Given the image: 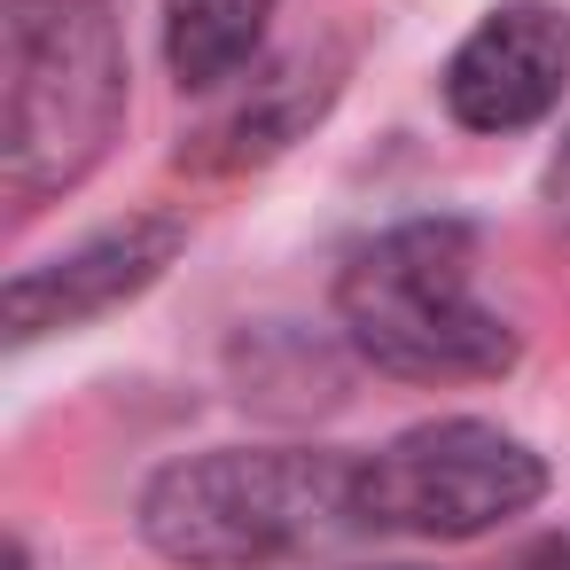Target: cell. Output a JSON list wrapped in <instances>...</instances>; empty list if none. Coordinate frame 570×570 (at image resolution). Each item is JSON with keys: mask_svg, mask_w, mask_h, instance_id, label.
Instances as JSON below:
<instances>
[{"mask_svg": "<svg viewBox=\"0 0 570 570\" xmlns=\"http://www.w3.org/2000/svg\"><path fill=\"white\" fill-rule=\"evenodd\" d=\"M328 102H336V63H328V56H289V63H274V71H250V95L227 102V110L180 149V165H204V173L266 165V157H282L305 126H321Z\"/></svg>", "mask_w": 570, "mask_h": 570, "instance_id": "cell-7", "label": "cell"}, {"mask_svg": "<svg viewBox=\"0 0 570 570\" xmlns=\"http://www.w3.org/2000/svg\"><path fill=\"white\" fill-rule=\"evenodd\" d=\"M539 492H547V461L515 430L445 414L360 453L352 515L360 531H399V539H476L523 515Z\"/></svg>", "mask_w": 570, "mask_h": 570, "instance_id": "cell-4", "label": "cell"}, {"mask_svg": "<svg viewBox=\"0 0 570 570\" xmlns=\"http://www.w3.org/2000/svg\"><path fill=\"white\" fill-rule=\"evenodd\" d=\"M352 476L360 461L321 445H212L141 484V539L180 570H274L360 531Z\"/></svg>", "mask_w": 570, "mask_h": 570, "instance_id": "cell-1", "label": "cell"}, {"mask_svg": "<svg viewBox=\"0 0 570 570\" xmlns=\"http://www.w3.org/2000/svg\"><path fill=\"white\" fill-rule=\"evenodd\" d=\"M570 79V17L554 0H500L445 56V110L469 134H523L562 102Z\"/></svg>", "mask_w": 570, "mask_h": 570, "instance_id": "cell-5", "label": "cell"}, {"mask_svg": "<svg viewBox=\"0 0 570 570\" xmlns=\"http://www.w3.org/2000/svg\"><path fill=\"white\" fill-rule=\"evenodd\" d=\"M547 196H554V212L570 219V134H562V149H554V173H547Z\"/></svg>", "mask_w": 570, "mask_h": 570, "instance_id": "cell-9", "label": "cell"}, {"mask_svg": "<svg viewBox=\"0 0 570 570\" xmlns=\"http://www.w3.org/2000/svg\"><path fill=\"white\" fill-rule=\"evenodd\" d=\"M523 570H570V539H547L539 554H523Z\"/></svg>", "mask_w": 570, "mask_h": 570, "instance_id": "cell-10", "label": "cell"}, {"mask_svg": "<svg viewBox=\"0 0 570 570\" xmlns=\"http://www.w3.org/2000/svg\"><path fill=\"white\" fill-rule=\"evenodd\" d=\"M180 243H188V227L173 212H141L126 227H102V235L71 243L48 266H24L9 282V297H0L9 336L17 344H40V336H63V328H87V321L134 305L149 282H165V266L180 258Z\"/></svg>", "mask_w": 570, "mask_h": 570, "instance_id": "cell-6", "label": "cell"}, {"mask_svg": "<svg viewBox=\"0 0 570 570\" xmlns=\"http://www.w3.org/2000/svg\"><path fill=\"white\" fill-rule=\"evenodd\" d=\"M126 48L102 0H9L0 17V180L32 212L71 196L118 141Z\"/></svg>", "mask_w": 570, "mask_h": 570, "instance_id": "cell-2", "label": "cell"}, {"mask_svg": "<svg viewBox=\"0 0 570 570\" xmlns=\"http://www.w3.org/2000/svg\"><path fill=\"white\" fill-rule=\"evenodd\" d=\"M383 570H414V562H383Z\"/></svg>", "mask_w": 570, "mask_h": 570, "instance_id": "cell-11", "label": "cell"}, {"mask_svg": "<svg viewBox=\"0 0 570 570\" xmlns=\"http://www.w3.org/2000/svg\"><path fill=\"white\" fill-rule=\"evenodd\" d=\"M274 0H165V63L188 95H219L266 56Z\"/></svg>", "mask_w": 570, "mask_h": 570, "instance_id": "cell-8", "label": "cell"}, {"mask_svg": "<svg viewBox=\"0 0 570 570\" xmlns=\"http://www.w3.org/2000/svg\"><path fill=\"white\" fill-rule=\"evenodd\" d=\"M344 344L406 383H492L515 367V328L476 297V243L461 219H406L360 243L336 274Z\"/></svg>", "mask_w": 570, "mask_h": 570, "instance_id": "cell-3", "label": "cell"}]
</instances>
